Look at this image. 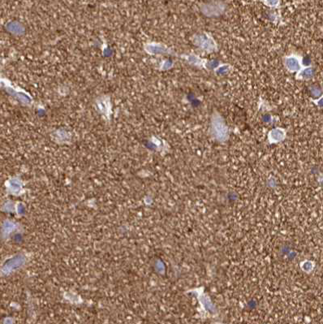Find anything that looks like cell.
<instances>
[{"label": "cell", "mask_w": 323, "mask_h": 324, "mask_svg": "<svg viewBox=\"0 0 323 324\" xmlns=\"http://www.w3.org/2000/svg\"><path fill=\"white\" fill-rule=\"evenodd\" d=\"M264 2L270 7H276L279 3V0H264Z\"/></svg>", "instance_id": "2"}, {"label": "cell", "mask_w": 323, "mask_h": 324, "mask_svg": "<svg viewBox=\"0 0 323 324\" xmlns=\"http://www.w3.org/2000/svg\"><path fill=\"white\" fill-rule=\"evenodd\" d=\"M319 105L321 107V108H323V99H321V100H319Z\"/></svg>", "instance_id": "3"}, {"label": "cell", "mask_w": 323, "mask_h": 324, "mask_svg": "<svg viewBox=\"0 0 323 324\" xmlns=\"http://www.w3.org/2000/svg\"><path fill=\"white\" fill-rule=\"evenodd\" d=\"M287 66L288 69H291V71H297L299 69V62L297 61V59H288L287 62Z\"/></svg>", "instance_id": "1"}]
</instances>
